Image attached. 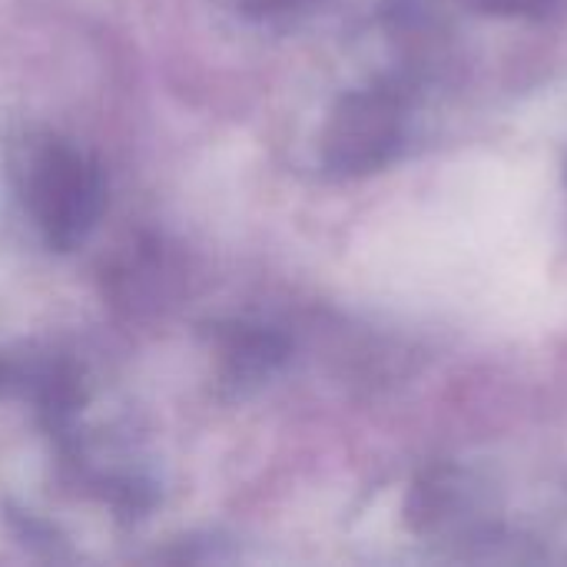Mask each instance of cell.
Instances as JSON below:
<instances>
[{"label":"cell","mask_w":567,"mask_h":567,"mask_svg":"<svg viewBox=\"0 0 567 567\" xmlns=\"http://www.w3.org/2000/svg\"><path fill=\"white\" fill-rule=\"evenodd\" d=\"M30 203L50 246H76L103 203V183L93 159L66 143H50L33 163Z\"/></svg>","instance_id":"1"},{"label":"cell","mask_w":567,"mask_h":567,"mask_svg":"<svg viewBox=\"0 0 567 567\" xmlns=\"http://www.w3.org/2000/svg\"><path fill=\"white\" fill-rule=\"evenodd\" d=\"M289 0H243V7H246V13H256V17H262V13H276L279 7H286Z\"/></svg>","instance_id":"2"},{"label":"cell","mask_w":567,"mask_h":567,"mask_svg":"<svg viewBox=\"0 0 567 567\" xmlns=\"http://www.w3.org/2000/svg\"><path fill=\"white\" fill-rule=\"evenodd\" d=\"M17 379H20V375H17V369H13L10 362H3V359H0V395H3V392H10V389L17 385Z\"/></svg>","instance_id":"3"}]
</instances>
